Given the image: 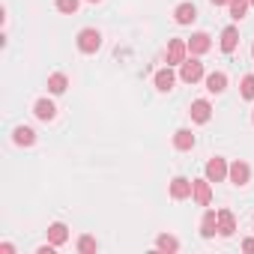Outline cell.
<instances>
[{
    "instance_id": "33",
    "label": "cell",
    "mask_w": 254,
    "mask_h": 254,
    "mask_svg": "<svg viewBox=\"0 0 254 254\" xmlns=\"http://www.w3.org/2000/svg\"><path fill=\"white\" fill-rule=\"evenodd\" d=\"M251 120H254V114H251Z\"/></svg>"
},
{
    "instance_id": "32",
    "label": "cell",
    "mask_w": 254,
    "mask_h": 254,
    "mask_svg": "<svg viewBox=\"0 0 254 254\" xmlns=\"http://www.w3.org/2000/svg\"><path fill=\"white\" fill-rule=\"evenodd\" d=\"M248 3H251V6H254V0H248Z\"/></svg>"
},
{
    "instance_id": "18",
    "label": "cell",
    "mask_w": 254,
    "mask_h": 254,
    "mask_svg": "<svg viewBox=\"0 0 254 254\" xmlns=\"http://www.w3.org/2000/svg\"><path fill=\"white\" fill-rule=\"evenodd\" d=\"M33 114H36L39 120H54L57 108H54V102H48V99H39V102L33 105Z\"/></svg>"
},
{
    "instance_id": "31",
    "label": "cell",
    "mask_w": 254,
    "mask_h": 254,
    "mask_svg": "<svg viewBox=\"0 0 254 254\" xmlns=\"http://www.w3.org/2000/svg\"><path fill=\"white\" fill-rule=\"evenodd\" d=\"M90 3H99V0H90Z\"/></svg>"
},
{
    "instance_id": "21",
    "label": "cell",
    "mask_w": 254,
    "mask_h": 254,
    "mask_svg": "<svg viewBox=\"0 0 254 254\" xmlns=\"http://www.w3.org/2000/svg\"><path fill=\"white\" fill-rule=\"evenodd\" d=\"M156 248H159V251H180V242H177L174 236H168V233H162V236L156 239Z\"/></svg>"
},
{
    "instance_id": "9",
    "label": "cell",
    "mask_w": 254,
    "mask_h": 254,
    "mask_svg": "<svg viewBox=\"0 0 254 254\" xmlns=\"http://www.w3.org/2000/svg\"><path fill=\"white\" fill-rule=\"evenodd\" d=\"M209 48H212L209 33H194V36L189 39V51H191V54H206Z\"/></svg>"
},
{
    "instance_id": "26",
    "label": "cell",
    "mask_w": 254,
    "mask_h": 254,
    "mask_svg": "<svg viewBox=\"0 0 254 254\" xmlns=\"http://www.w3.org/2000/svg\"><path fill=\"white\" fill-rule=\"evenodd\" d=\"M54 248H57V245H54V242H48V245H42L36 254H54Z\"/></svg>"
},
{
    "instance_id": "22",
    "label": "cell",
    "mask_w": 254,
    "mask_h": 254,
    "mask_svg": "<svg viewBox=\"0 0 254 254\" xmlns=\"http://www.w3.org/2000/svg\"><path fill=\"white\" fill-rule=\"evenodd\" d=\"M227 6H230V18H236V21H239V18H245V9H248L251 3H248V0H230Z\"/></svg>"
},
{
    "instance_id": "16",
    "label": "cell",
    "mask_w": 254,
    "mask_h": 254,
    "mask_svg": "<svg viewBox=\"0 0 254 254\" xmlns=\"http://www.w3.org/2000/svg\"><path fill=\"white\" fill-rule=\"evenodd\" d=\"M69 239V227L66 224H60V221H54L51 227H48V242H54V245H63Z\"/></svg>"
},
{
    "instance_id": "4",
    "label": "cell",
    "mask_w": 254,
    "mask_h": 254,
    "mask_svg": "<svg viewBox=\"0 0 254 254\" xmlns=\"http://www.w3.org/2000/svg\"><path fill=\"white\" fill-rule=\"evenodd\" d=\"M227 171H230V168H227V162H224V159H218V156L206 162V180H209V183H221V180L227 177Z\"/></svg>"
},
{
    "instance_id": "27",
    "label": "cell",
    "mask_w": 254,
    "mask_h": 254,
    "mask_svg": "<svg viewBox=\"0 0 254 254\" xmlns=\"http://www.w3.org/2000/svg\"><path fill=\"white\" fill-rule=\"evenodd\" d=\"M0 251H3V254H15V245L12 242H3V245H0Z\"/></svg>"
},
{
    "instance_id": "23",
    "label": "cell",
    "mask_w": 254,
    "mask_h": 254,
    "mask_svg": "<svg viewBox=\"0 0 254 254\" xmlns=\"http://www.w3.org/2000/svg\"><path fill=\"white\" fill-rule=\"evenodd\" d=\"M78 251H81V254H93V251H96V239H93V236H81V239H78Z\"/></svg>"
},
{
    "instance_id": "7",
    "label": "cell",
    "mask_w": 254,
    "mask_h": 254,
    "mask_svg": "<svg viewBox=\"0 0 254 254\" xmlns=\"http://www.w3.org/2000/svg\"><path fill=\"white\" fill-rule=\"evenodd\" d=\"M191 197H194L200 206H209V200H212V189H209V180H194Z\"/></svg>"
},
{
    "instance_id": "20",
    "label": "cell",
    "mask_w": 254,
    "mask_h": 254,
    "mask_svg": "<svg viewBox=\"0 0 254 254\" xmlns=\"http://www.w3.org/2000/svg\"><path fill=\"white\" fill-rule=\"evenodd\" d=\"M174 147H177V150H183V153H186V150H191V147H194V135H191L189 129H180V132L174 135Z\"/></svg>"
},
{
    "instance_id": "15",
    "label": "cell",
    "mask_w": 254,
    "mask_h": 254,
    "mask_svg": "<svg viewBox=\"0 0 254 254\" xmlns=\"http://www.w3.org/2000/svg\"><path fill=\"white\" fill-rule=\"evenodd\" d=\"M206 90H209V93H224V90H227V75H224V72L206 75Z\"/></svg>"
},
{
    "instance_id": "12",
    "label": "cell",
    "mask_w": 254,
    "mask_h": 254,
    "mask_svg": "<svg viewBox=\"0 0 254 254\" xmlns=\"http://www.w3.org/2000/svg\"><path fill=\"white\" fill-rule=\"evenodd\" d=\"M215 233H218V212L206 209V215H203V221H200V236L209 239V236H215Z\"/></svg>"
},
{
    "instance_id": "14",
    "label": "cell",
    "mask_w": 254,
    "mask_h": 254,
    "mask_svg": "<svg viewBox=\"0 0 254 254\" xmlns=\"http://www.w3.org/2000/svg\"><path fill=\"white\" fill-rule=\"evenodd\" d=\"M236 45H239V33H236V27H224V30H221V51H224V54H233Z\"/></svg>"
},
{
    "instance_id": "11",
    "label": "cell",
    "mask_w": 254,
    "mask_h": 254,
    "mask_svg": "<svg viewBox=\"0 0 254 254\" xmlns=\"http://www.w3.org/2000/svg\"><path fill=\"white\" fill-rule=\"evenodd\" d=\"M233 230H236L233 212H230V209H218V233H221V236H233Z\"/></svg>"
},
{
    "instance_id": "10",
    "label": "cell",
    "mask_w": 254,
    "mask_h": 254,
    "mask_svg": "<svg viewBox=\"0 0 254 254\" xmlns=\"http://www.w3.org/2000/svg\"><path fill=\"white\" fill-rule=\"evenodd\" d=\"M174 81H177V75L171 72V66L156 72V90H159V93H171V90H174Z\"/></svg>"
},
{
    "instance_id": "24",
    "label": "cell",
    "mask_w": 254,
    "mask_h": 254,
    "mask_svg": "<svg viewBox=\"0 0 254 254\" xmlns=\"http://www.w3.org/2000/svg\"><path fill=\"white\" fill-rule=\"evenodd\" d=\"M57 9L66 12V15H75L78 12V0H57Z\"/></svg>"
},
{
    "instance_id": "5",
    "label": "cell",
    "mask_w": 254,
    "mask_h": 254,
    "mask_svg": "<svg viewBox=\"0 0 254 254\" xmlns=\"http://www.w3.org/2000/svg\"><path fill=\"white\" fill-rule=\"evenodd\" d=\"M191 189H194V180L177 177V180L171 183V197H174V200H186V197H191Z\"/></svg>"
},
{
    "instance_id": "1",
    "label": "cell",
    "mask_w": 254,
    "mask_h": 254,
    "mask_svg": "<svg viewBox=\"0 0 254 254\" xmlns=\"http://www.w3.org/2000/svg\"><path fill=\"white\" fill-rule=\"evenodd\" d=\"M99 45H102V33H99V30L84 27V30L78 33V48H81L84 54H96V51H99Z\"/></svg>"
},
{
    "instance_id": "30",
    "label": "cell",
    "mask_w": 254,
    "mask_h": 254,
    "mask_svg": "<svg viewBox=\"0 0 254 254\" xmlns=\"http://www.w3.org/2000/svg\"><path fill=\"white\" fill-rule=\"evenodd\" d=\"M251 57H254V45H251Z\"/></svg>"
},
{
    "instance_id": "8",
    "label": "cell",
    "mask_w": 254,
    "mask_h": 254,
    "mask_svg": "<svg viewBox=\"0 0 254 254\" xmlns=\"http://www.w3.org/2000/svg\"><path fill=\"white\" fill-rule=\"evenodd\" d=\"M191 120L194 123H209V117H212V108H209V102L206 99H197V102H191Z\"/></svg>"
},
{
    "instance_id": "19",
    "label": "cell",
    "mask_w": 254,
    "mask_h": 254,
    "mask_svg": "<svg viewBox=\"0 0 254 254\" xmlns=\"http://www.w3.org/2000/svg\"><path fill=\"white\" fill-rule=\"evenodd\" d=\"M66 87H69V78H66L63 72H54V75L48 78V90H51L54 96H60V93H66Z\"/></svg>"
},
{
    "instance_id": "3",
    "label": "cell",
    "mask_w": 254,
    "mask_h": 254,
    "mask_svg": "<svg viewBox=\"0 0 254 254\" xmlns=\"http://www.w3.org/2000/svg\"><path fill=\"white\" fill-rule=\"evenodd\" d=\"M180 78H183L186 84L200 81V78H203V63H200V60H194V57H191V60H186V63L180 66Z\"/></svg>"
},
{
    "instance_id": "13",
    "label": "cell",
    "mask_w": 254,
    "mask_h": 254,
    "mask_svg": "<svg viewBox=\"0 0 254 254\" xmlns=\"http://www.w3.org/2000/svg\"><path fill=\"white\" fill-rule=\"evenodd\" d=\"M174 18H177V24H191V21L197 18L194 3H180V6L174 9Z\"/></svg>"
},
{
    "instance_id": "17",
    "label": "cell",
    "mask_w": 254,
    "mask_h": 254,
    "mask_svg": "<svg viewBox=\"0 0 254 254\" xmlns=\"http://www.w3.org/2000/svg\"><path fill=\"white\" fill-rule=\"evenodd\" d=\"M12 141H15L18 147H30V144L36 141V132H33V129H27V126H18V129L12 132Z\"/></svg>"
},
{
    "instance_id": "29",
    "label": "cell",
    "mask_w": 254,
    "mask_h": 254,
    "mask_svg": "<svg viewBox=\"0 0 254 254\" xmlns=\"http://www.w3.org/2000/svg\"><path fill=\"white\" fill-rule=\"evenodd\" d=\"M209 3H212V6H227L230 0H209Z\"/></svg>"
},
{
    "instance_id": "2",
    "label": "cell",
    "mask_w": 254,
    "mask_h": 254,
    "mask_svg": "<svg viewBox=\"0 0 254 254\" xmlns=\"http://www.w3.org/2000/svg\"><path fill=\"white\" fill-rule=\"evenodd\" d=\"M189 54V42L186 39H171L168 42V66H183Z\"/></svg>"
},
{
    "instance_id": "25",
    "label": "cell",
    "mask_w": 254,
    "mask_h": 254,
    "mask_svg": "<svg viewBox=\"0 0 254 254\" xmlns=\"http://www.w3.org/2000/svg\"><path fill=\"white\" fill-rule=\"evenodd\" d=\"M242 99H254V75L242 78Z\"/></svg>"
},
{
    "instance_id": "28",
    "label": "cell",
    "mask_w": 254,
    "mask_h": 254,
    "mask_svg": "<svg viewBox=\"0 0 254 254\" xmlns=\"http://www.w3.org/2000/svg\"><path fill=\"white\" fill-rule=\"evenodd\" d=\"M242 248H245V251H254V239H245V242H242Z\"/></svg>"
},
{
    "instance_id": "6",
    "label": "cell",
    "mask_w": 254,
    "mask_h": 254,
    "mask_svg": "<svg viewBox=\"0 0 254 254\" xmlns=\"http://www.w3.org/2000/svg\"><path fill=\"white\" fill-rule=\"evenodd\" d=\"M227 177H230V183H233V186H245V183L251 180V168H248L245 162H233V165H230V171H227Z\"/></svg>"
}]
</instances>
